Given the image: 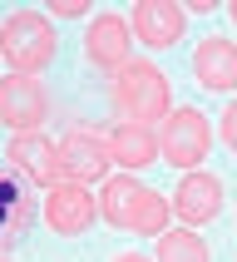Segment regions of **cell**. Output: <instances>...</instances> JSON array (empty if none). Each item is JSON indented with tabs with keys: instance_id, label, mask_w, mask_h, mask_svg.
<instances>
[{
	"instance_id": "obj_1",
	"label": "cell",
	"mask_w": 237,
	"mask_h": 262,
	"mask_svg": "<svg viewBox=\"0 0 237 262\" xmlns=\"http://www.w3.org/2000/svg\"><path fill=\"white\" fill-rule=\"evenodd\" d=\"M99 218L114 223V228H129V233H144V237H163L168 218H173V203L163 193H153L148 183H138L133 173H118L99 193Z\"/></svg>"
},
{
	"instance_id": "obj_2",
	"label": "cell",
	"mask_w": 237,
	"mask_h": 262,
	"mask_svg": "<svg viewBox=\"0 0 237 262\" xmlns=\"http://www.w3.org/2000/svg\"><path fill=\"white\" fill-rule=\"evenodd\" d=\"M109 104H114L124 124H153V119H168V104H173V89H168V74L148 59H129L124 70L109 79Z\"/></svg>"
},
{
	"instance_id": "obj_3",
	"label": "cell",
	"mask_w": 237,
	"mask_h": 262,
	"mask_svg": "<svg viewBox=\"0 0 237 262\" xmlns=\"http://www.w3.org/2000/svg\"><path fill=\"white\" fill-rule=\"evenodd\" d=\"M0 55L15 64V74H35L59 55V35L40 10H15L0 25Z\"/></svg>"
},
{
	"instance_id": "obj_4",
	"label": "cell",
	"mask_w": 237,
	"mask_h": 262,
	"mask_svg": "<svg viewBox=\"0 0 237 262\" xmlns=\"http://www.w3.org/2000/svg\"><path fill=\"white\" fill-rule=\"evenodd\" d=\"M158 148L163 159L173 163V168H198L207 159V148H212V124H207L203 109H173V114L163 119V134H158Z\"/></svg>"
},
{
	"instance_id": "obj_5",
	"label": "cell",
	"mask_w": 237,
	"mask_h": 262,
	"mask_svg": "<svg viewBox=\"0 0 237 262\" xmlns=\"http://www.w3.org/2000/svg\"><path fill=\"white\" fill-rule=\"evenodd\" d=\"M59 163H64V178H74V183H109V168H114V159H109V134L89 129V124H74L64 139H59Z\"/></svg>"
},
{
	"instance_id": "obj_6",
	"label": "cell",
	"mask_w": 237,
	"mask_h": 262,
	"mask_svg": "<svg viewBox=\"0 0 237 262\" xmlns=\"http://www.w3.org/2000/svg\"><path fill=\"white\" fill-rule=\"evenodd\" d=\"M50 119V89L35 74H10L0 79V124L15 134H40V124Z\"/></svg>"
},
{
	"instance_id": "obj_7",
	"label": "cell",
	"mask_w": 237,
	"mask_h": 262,
	"mask_svg": "<svg viewBox=\"0 0 237 262\" xmlns=\"http://www.w3.org/2000/svg\"><path fill=\"white\" fill-rule=\"evenodd\" d=\"M5 163L25 178L30 188H55V183H64L59 144H50L44 134H15L10 148H5Z\"/></svg>"
},
{
	"instance_id": "obj_8",
	"label": "cell",
	"mask_w": 237,
	"mask_h": 262,
	"mask_svg": "<svg viewBox=\"0 0 237 262\" xmlns=\"http://www.w3.org/2000/svg\"><path fill=\"white\" fill-rule=\"evenodd\" d=\"M94 218H99V198H94L84 183L64 178V183H55V188L44 193V223H50L55 233L79 237V233L94 228Z\"/></svg>"
},
{
	"instance_id": "obj_9",
	"label": "cell",
	"mask_w": 237,
	"mask_h": 262,
	"mask_svg": "<svg viewBox=\"0 0 237 262\" xmlns=\"http://www.w3.org/2000/svg\"><path fill=\"white\" fill-rule=\"evenodd\" d=\"M35 188L15 173L10 163H0V257L35 228Z\"/></svg>"
},
{
	"instance_id": "obj_10",
	"label": "cell",
	"mask_w": 237,
	"mask_h": 262,
	"mask_svg": "<svg viewBox=\"0 0 237 262\" xmlns=\"http://www.w3.org/2000/svg\"><path fill=\"white\" fill-rule=\"evenodd\" d=\"M129 30L148 50H173L183 40V5H173V0H138Z\"/></svg>"
},
{
	"instance_id": "obj_11",
	"label": "cell",
	"mask_w": 237,
	"mask_h": 262,
	"mask_svg": "<svg viewBox=\"0 0 237 262\" xmlns=\"http://www.w3.org/2000/svg\"><path fill=\"white\" fill-rule=\"evenodd\" d=\"M129 50H133V30L129 20H118V15H94L84 30V55L89 64H99V70H124L129 64Z\"/></svg>"
},
{
	"instance_id": "obj_12",
	"label": "cell",
	"mask_w": 237,
	"mask_h": 262,
	"mask_svg": "<svg viewBox=\"0 0 237 262\" xmlns=\"http://www.w3.org/2000/svg\"><path fill=\"white\" fill-rule=\"evenodd\" d=\"M193 74H198V84L212 89V94H227L237 84V45L227 35H207L198 40L193 50Z\"/></svg>"
},
{
	"instance_id": "obj_13",
	"label": "cell",
	"mask_w": 237,
	"mask_h": 262,
	"mask_svg": "<svg viewBox=\"0 0 237 262\" xmlns=\"http://www.w3.org/2000/svg\"><path fill=\"white\" fill-rule=\"evenodd\" d=\"M173 213L183 223H212L222 213V183L212 173H203V168L183 173V183L173 193Z\"/></svg>"
},
{
	"instance_id": "obj_14",
	"label": "cell",
	"mask_w": 237,
	"mask_h": 262,
	"mask_svg": "<svg viewBox=\"0 0 237 262\" xmlns=\"http://www.w3.org/2000/svg\"><path fill=\"white\" fill-rule=\"evenodd\" d=\"M109 159L118 168H148L158 159V139L148 124H114L109 129Z\"/></svg>"
},
{
	"instance_id": "obj_15",
	"label": "cell",
	"mask_w": 237,
	"mask_h": 262,
	"mask_svg": "<svg viewBox=\"0 0 237 262\" xmlns=\"http://www.w3.org/2000/svg\"><path fill=\"white\" fill-rule=\"evenodd\" d=\"M158 262H207V243L193 228H173L158 237Z\"/></svg>"
},
{
	"instance_id": "obj_16",
	"label": "cell",
	"mask_w": 237,
	"mask_h": 262,
	"mask_svg": "<svg viewBox=\"0 0 237 262\" xmlns=\"http://www.w3.org/2000/svg\"><path fill=\"white\" fill-rule=\"evenodd\" d=\"M218 124H222V144H227V148H232V154H237V99L232 104H227V109H222V119H218Z\"/></svg>"
},
{
	"instance_id": "obj_17",
	"label": "cell",
	"mask_w": 237,
	"mask_h": 262,
	"mask_svg": "<svg viewBox=\"0 0 237 262\" xmlns=\"http://www.w3.org/2000/svg\"><path fill=\"white\" fill-rule=\"evenodd\" d=\"M84 10H89V0H55L50 5V15H59V20H79Z\"/></svg>"
},
{
	"instance_id": "obj_18",
	"label": "cell",
	"mask_w": 237,
	"mask_h": 262,
	"mask_svg": "<svg viewBox=\"0 0 237 262\" xmlns=\"http://www.w3.org/2000/svg\"><path fill=\"white\" fill-rule=\"evenodd\" d=\"M114 262H148V257H144V252H118Z\"/></svg>"
},
{
	"instance_id": "obj_19",
	"label": "cell",
	"mask_w": 237,
	"mask_h": 262,
	"mask_svg": "<svg viewBox=\"0 0 237 262\" xmlns=\"http://www.w3.org/2000/svg\"><path fill=\"white\" fill-rule=\"evenodd\" d=\"M227 15H232V25H237V0H232V5H227Z\"/></svg>"
},
{
	"instance_id": "obj_20",
	"label": "cell",
	"mask_w": 237,
	"mask_h": 262,
	"mask_svg": "<svg viewBox=\"0 0 237 262\" xmlns=\"http://www.w3.org/2000/svg\"><path fill=\"white\" fill-rule=\"evenodd\" d=\"M0 262H10V257H0Z\"/></svg>"
}]
</instances>
